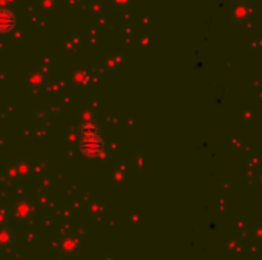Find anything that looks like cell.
Returning <instances> with one entry per match:
<instances>
[{"mask_svg":"<svg viewBox=\"0 0 262 260\" xmlns=\"http://www.w3.org/2000/svg\"><path fill=\"white\" fill-rule=\"evenodd\" d=\"M79 149L87 158H97L100 156L104 150V142L100 137H89V138H80Z\"/></svg>","mask_w":262,"mask_h":260,"instance_id":"obj_1","label":"cell"},{"mask_svg":"<svg viewBox=\"0 0 262 260\" xmlns=\"http://www.w3.org/2000/svg\"><path fill=\"white\" fill-rule=\"evenodd\" d=\"M16 25V15L9 9H0V32L11 31Z\"/></svg>","mask_w":262,"mask_h":260,"instance_id":"obj_2","label":"cell"},{"mask_svg":"<svg viewBox=\"0 0 262 260\" xmlns=\"http://www.w3.org/2000/svg\"><path fill=\"white\" fill-rule=\"evenodd\" d=\"M80 138H89V137H100V127L95 121H83L79 129Z\"/></svg>","mask_w":262,"mask_h":260,"instance_id":"obj_3","label":"cell"}]
</instances>
